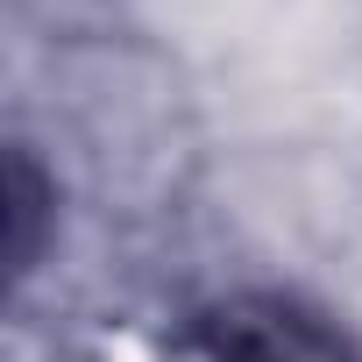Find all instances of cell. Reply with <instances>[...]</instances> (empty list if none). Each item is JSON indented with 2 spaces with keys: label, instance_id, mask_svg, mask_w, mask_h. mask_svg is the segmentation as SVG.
Segmentation results:
<instances>
[{
  "label": "cell",
  "instance_id": "cell-2",
  "mask_svg": "<svg viewBox=\"0 0 362 362\" xmlns=\"http://www.w3.org/2000/svg\"><path fill=\"white\" fill-rule=\"evenodd\" d=\"M43 206H50V185L36 177L29 149L8 156V270L29 277L36 270V249H43Z\"/></svg>",
  "mask_w": 362,
  "mask_h": 362
},
{
  "label": "cell",
  "instance_id": "cell-1",
  "mask_svg": "<svg viewBox=\"0 0 362 362\" xmlns=\"http://www.w3.org/2000/svg\"><path fill=\"white\" fill-rule=\"evenodd\" d=\"M206 362H362L348 327L291 291H228L192 320Z\"/></svg>",
  "mask_w": 362,
  "mask_h": 362
}]
</instances>
